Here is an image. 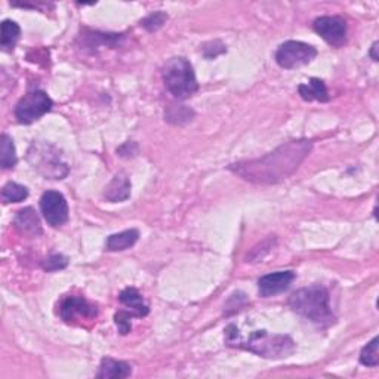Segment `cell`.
Wrapping results in <instances>:
<instances>
[{
	"instance_id": "obj_1",
	"label": "cell",
	"mask_w": 379,
	"mask_h": 379,
	"mask_svg": "<svg viewBox=\"0 0 379 379\" xmlns=\"http://www.w3.org/2000/svg\"><path fill=\"white\" fill-rule=\"evenodd\" d=\"M311 149L313 143L308 140H292L260 159L237 162L230 164L228 169L247 182L271 186L288 180L297 172L311 153Z\"/></svg>"
},
{
	"instance_id": "obj_2",
	"label": "cell",
	"mask_w": 379,
	"mask_h": 379,
	"mask_svg": "<svg viewBox=\"0 0 379 379\" xmlns=\"http://www.w3.org/2000/svg\"><path fill=\"white\" fill-rule=\"evenodd\" d=\"M225 341L230 347L251 351L264 358H286L295 353L297 344L289 335H270L267 330H255L246 341L239 335V329L230 325L225 330Z\"/></svg>"
},
{
	"instance_id": "obj_3",
	"label": "cell",
	"mask_w": 379,
	"mask_h": 379,
	"mask_svg": "<svg viewBox=\"0 0 379 379\" xmlns=\"http://www.w3.org/2000/svg\"><path fill=\"white\" fill-rule=\"evenodd\" d=\"M288 304L292 311L320 328H329L337 323L330 308L329 291L325 286L313 284L310 288L293 292L289 297Z\"/></svg>"
},
{
	"instance_id": "obj_4",
	"label": "cell",
	"mask_w": 379,
	"mask_h": 379,
	"mask_svg": "<svg viewBox=\"0 0 379 379\" xmlns=\"http://www.w3.org/2000/svg\"><path fill=\"white\" fill-rule=\"evenodd\" d=\"M163 82L177 99H187L199 90L196 73H194L191 62L184 57L168 60L163 67Z\"/></svg>"
},
{
	"instance_id": "obj_5",
	"label": "cell",
	"mask_w": 379,
	"mask_h": 379,
	"mask_svg": "<svg viewBox=\"0 0 379 379\" xmlns=\"http://www.w3.org/2000/svg\"><path fill=\"white\" fill-rule=\"evenodd\" d=\"M27 160L46 180H64L70 172L69 164L62 160L61 150L49 143H33Z\"/></svg>"
},
{
	"instance_id": "obj_6",
	"label": "cell",
	"mask_w": 379,
	"mask_h": 379,
	"mask_svg": "<svg viewBox=\"0 0 379 379\" xmlns=\"http://www.w3.org/2000/svg\"><path fill=\"white\" fill-rule=\"evenodd\" d=\"M317 57V49L313 45L299 40H288L282 43L276 51V62L284 70L299 69L307 66Z\"/></svg>"
},
{
	"instance_id": "obj_7",
	"label": "cell",
	"mask_w": 379,
	"mask_h": 379,
	"mask_svg": "<svg viewBox=\"0 0 379 379\" xmlns=\"http://www.w3.org/2000/svg\"><path fill=\"white\" fill-rule=\"evenodd\" d=\"M53 107V101L45 90H33L23 97L15 107V117L18 123L32 125L36 120L49 113Z\"/></svg>"
},
{
	"instance_id": "obj_8",
	"label": "cell",
	"mask_w": 379,
	"mask_h": 379,
	"mask_svg": "<svg viewBox=\"0 0 379 379\" xmlns=\"http://www.w3.org/2000/svg\"><path fill=\"white\" fill-rule=\"evenodd\" d=\"M313 29L320 38L334 48H341L347 43L348 27L347 21L338 15L319 16L313 24Z\"/></svg>"
},
{
	"instance_id": "obj_9",
	"label": "cell",
	"mask_w": 379,
	"mask_h": 379,
	"mask_svg": "<svg viewBox=\"0 0 379 379\" xmlns=\"http://www.w3.org/2000/svg\"><path fill=\"white\" fill-rule=\"evenodd\" d=\"M40 212L51 227H62L69 221V205L61 193L48 190L40 197Z\"/></svg>"
},
{
	"instance_id": "obj_10",
	"label": "cell",
	"mask_w": 379,
	"mask_h": 379,
	"mask_svg": "<svg viewBox=\"0 0 379 379\" xmlns=\"http://www.w3.org/2000/svg\"><path fill=\"white\" fill-rule=\"evenodd\" d=\"M60 316L66 323H80L85 320H95L98 307L83 297L70 295L60 304Z\"/></svg>"
},
{
	"instance_id": "obj_11",
	"label": "cell",
	"mask_w": 379,
	"mask_h": 379,
	"mask_svg": "<svg viewBox=\"0 0 379 379\" xmlns=\"http://www.w3.org/2000/svg\"><path fill=\"white\" fill-rule=\"evenodd\" d=\"M295 277L297 276L291 270L265 274L258 280V291H260V295L262 298L276 297V295L283 293L291 288Z\"/></svg>"
},
{
	"instance_id": "obj_12",
	"label": "cell",
	"mask_w": 379,
	"mask_h": 379,
	"mask_svg": "<svg viewBox=\"0 0 379 379\" xmlns=\"http://www.w3.org/2000/svg\"><path fill=\"white\" fill-rule=\"evenodd\" d=\"M131 190H132L131 180H129V177L125 172H119L117 175H114V178L110 181V184L106 187L104 197L112 203L125 201L131 197Z\"/></svg>"
},
{
	"instance_id": "obj_13",
	"label": "cell",
	"mask_w": 379,
	"mask_h": 379,
	"mask_svg": "<svg viewBox=\"0 0 379 379\" xmlns=\"http://www.w3.org/2000/svg\"><path fill=\"white\" fill-rule=\"evenodd\" d=\"M131 375H132L131 365L126 362H122V360L104 357L103 360H101L97 378L98 379H125Z\"/></svg>"
},
{
	"instance_id": "obj_14",
	"label": "cell",
	"mask_w": 379,
	"mask_h": 379,
	"mask_svg": "<svg viewBox=\"0 0 379 379\" xmlns=\"http://www.w3.org/2000/svg\"><path fill=\"white\" fill-rule=\"evenodd\" d=\"M14 225L24 234H29L32 237L42 234V224L40 219L36 214L33 208H24L16 212L14 218Z\"/></svg>"
},
{
	"instance_id": "obj_15",
	"label": "cell",
	"mask_w": 379,
	"mask_h": 379,
	"mask_svg": "<svg viewBox=\"0 0 379 379\" xmlns=\"http://www.w3.org/2000/svg\"><path fill=\"white\" fill-rule=\"evenodd\" d=\"M119 301L122 302L127 311H131L135 317H145L149 316L150 308L145 304L143 295L135 288H126L119 295Z\"/></svg>"
},
{
	"instance_id": "obj_16",
	"label": "cell",
	"mask_w": 379,
	"mask_h": 379,
	"mask_svg": "<svg viewBox=\"0 0 379 379\" xmlns=\"http://www.w3.org/2000/svg\"><path fill=\"white\" fill-rule=\"evenodd\" d=\"M298 92L304 101H320V103H328L330 101V95L326 88V83L313 77L310 79L308 83H302V85L298 86Z\"/></svg>"
},
{
	"instance_id": "obj_17",
	"label": "cell",
	"mask_w": 379,
	"mask_h": 379,
	"mask_svg": "<svg viewBox=\"0 0 379 379\" xmlns=\"http://www.w3.org/2000/svg\"><path fill=\"white\" fill-rule=\"evenodd\" d=\"M138 239H140V231L131 228V230H125L122 233H116L107 237L106 242V251L108 252H120V251H126V249L132 247Z\"/></svg>"
},
{
	"instance_id": "obj_18",
	"label": "cell",
	"mask_w": 379,
	"mask_h": 379,
	"mask_svg": "<svg viewBox=\"0 0 379 379\" xmlns=\"http://www.w3.org/2000/svg\"><path fill=\"white\" fill-rule=\"evenodd\" d=\"M194 112L187 107L181 104H171L164 110V120L172 125H186L194 119Z\"/></svg>"
},
{
	"instance_id": "obj_19",
	"label": "cell",
	"mask_w": 379,
	"mask_h": 379,
	"mask_svg": "<svg viewBox=\"0 0 379 379\" xmlns=\"http://www.w3.org/2000/svg\"><path fill=\"white\" fill-rule=\"evenodd\" d=\"M16 162L18 159L12 138L3 134L2 140H0V164L3 169H14Z\"/></svg>"
},
{
	"instance_id": "obj_20",
	"label": "cell",
	"mask_w": 379,
	"mask_h": 379,
	"mask_svg": "<svg viewBox=\"0 0 379 379\" xmlns=\"http://www.w3.org/2000/svg\"><path fill=\"white\" fill-rule=\"evenodd\" d=\"M21 29L15 21L12 20H5L2 23V40H0V46H2L3 51H12L15 45L20 39Z\"/></svg>"
},
{
	"instance_id": "obj_21",
	"label": "cell",
	"mask_w": 379,
	"mask_h": 379,
	"mask_svg": "<svg viewBox=\"0 0 379 379\" xmlns=\"http://www.w3.org/2000/svg\"><path fill=\"white\" fill-rule=\"evenodd\" d=\"M83 39L86 40V46L89 48H98V46H117L120 40L123 39V34H107L99 32H90V34H85Z\"/></svg>"
},
{
	"instance_id": "obj_22",
	"label": "cell",
	"mask_w": 379,
	"mask_h": 379,
	"mask_svg": "<svg viewBox=\"0 0 379 379\" xmlns=\"http://www.w3.org/2000/svg\"><path fill=\"white\" fill-rule=\"evenodd\" d=\"M29 197V190L16 182H8L2 188L3 203H20Z\"/></svg>"
},
{
	"instance_id": "obj_23",
	"label": "cell",
	"mask_w": 379,
	"mask_h": 379,
	"mask_svg": "<svg viewBox=\"0 0 379 379\" xmlns=\"http://www.w3.org/2000/svg\"><path fill=\"white\" fill-rule=\"evenodd\" d=\"M360 363L367 367H375L379 363V353H378V337H375L367 345L363 347L360 353Z\"/></svg>"
},
{
	"instance_id": "obj_24",
	"label": "cell",
	"mask_w": 379,
	"mask_h": 379,
	"mask_svg": "<svg viewBox=\"0 0 379 379\" xmlns=\"http://www.w3.org/2000/svg\"><path fill=\"white\" fill-rule=\"evenodd\" d=\"M168 21V14L163 11H157L150 14L149 16H145L144 20L141 21V25L147 32H157L159 29H162L163 24Z\"/></svg>"
},
{
	"instance_id": "obj_25",
	"label": "cell",
	"mask_w": 379,
	"mask_h": 379,
	"mask_svg": "<svg viewBox=\"0 0 379 379\" xmlns=\"http://www.w3.org/2000/svg\"><path fill=\"white\" fill-rule=\"evenodd\" d=\"M69 265V260L61 254H53L49 258H46V260L42 262V267L45 271H58V270H64Z\"/></svg>"
},
{
	"instance_id": "obj_26",
	"label": "cell",
	"mask_w": 379,
	"mask_h": 379,
	"mask_svg": "<svg viewBox=\"0 0 379 379\" xmlns=\"http://www.w3.org/2000/svg\"><path fill=\"white\" fill-rule=\"evenodd\" d=\"M135 317L134 314L131 311H126V310H122V311H117L114 314V323L116 326L119 329V332L122 335H127L129 332H131L132 329V323H131V319Z\"/></svg>"
},
{
	"instance_id": "obj_27",
	"label": "cell",
	"mask_w": 379,
	"mask_h": 379,
	"mask_svg": "<svg viewBox=\"0 0 379 379\" xmlns=\"http://www.w3.org/2000/svg\"><path fill=\"white\" fill-rule=\"evenodd\" d=\"M247 302L246 295L243 292H234L231 295L230 299L225 304V316H231V314H234L237 311H240L243 308V305Z\"/></svg>"
},
{
	"instance_id": "obj_28",
	"label": "cell",
	"mask_w": 379,
	"mask_h": 379,
	"mask_svg": "<svg viewBox=\"0 0 379 379\" xmlns=\"http://www.w3.org/2000/svg\"><path fill=\"white\" fill-rule=\"evenodd\" d=\"M201 51H203V55L208 60H212V58H217L218 55L227 52L225 46L221 43L219 40H214V42H209V43H205L201 46Z\"/></svg>"
},
{
	"instance_id": "obj_29",
	"label": "cell",
	"mask_w": 379,
	"mask_h": 379,
	"mask_svg": "<svg viewBox=\"0 0 379 379\" xmlns=\"http://www.w3.org/2000/svg\"><path fill=\"white\" fill-rule=\"evenodd\" d=\"M136 153H138V144L134 143V141H127L122 147H119V149H117V154L120 157H126V159L136 156Z\"/></svg>"
},
{
	"instance_id": "obj_30",
	"label": "cell",
	"mask_w": 379,
	"mask_h": 379,
	"mask_svg": "<svg viewBox=\"0 0 379 379\" xmlns=\"http://www.w3.org/2000/svg\"><path fill=\"white\" fill-rule=\"evenodd\" d=\"M378 46H379V43H378V42H375V43L372 45L371 52H369V55H371V58H372L375 62L379 60V57H378Z\"/></svg>"
}]
</instances>
